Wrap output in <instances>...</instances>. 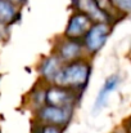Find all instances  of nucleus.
<instances>
[{
	"label": "nucleus",
	"mask_w": 131,
	"mask_h": 133,
	"mask_svg": "<svg viewBox=\"0 0 131 133\" xmlns=\"http://www.w3.org/2000/svg\"><path fill=\"white\" fill-rule=\"evenodd\" d=\"M17 9L13 3L8 0H0V23H8L14 19Z\"/></svg>",
	"instance_id": "10"
},
{
	"label": "nucleus",
	"mask_w": 131,
	"mask_h": 133,
	"mask_svg": "<svg viewBox=\"0 0 131 133\" xmlns=\"http://www.w3.org/2000/svg\"><path fill=\"white\" fill-rule=\"evenodd\" d=\"M40 133H60V128L51 124H45L40 128Z\"/></svg>",
	"instance_id": "13"
},
{
	"label": "nucleus",
	"mask_w": 131,
	"mask_h": 133,
	"mask_svg": "<svg viewBox=\"0 0 131 133\" xmlns=\"http://www.w3.org/2000/svg\"><path fill=\"white\" fill-rule=\"evenodd\" d=\"M118 84H120V76L118 75H111L109 78L105 79L104 84L102 85L100 90L98 92L96 99L94 102V106H93L94 114H98L100 110H103L105 107L109 96L116 90V88L118 87Z\"/></svg>",
	"instance_id": "6"
},
{
	"label": "nucleus",
	"mask_w": 131,
	"mask_h": 133,
	"mask_svg": "<svg viewBox=\"0 0 131 133\" xmlns=\"http://www.w3.org/2000/svg\"><path fill=\"white\" fill-rule=\"evenodd\" d=\"M73 4L81 13L86 14L94 22H108L109 21L108 16L99 9L95 0H73Z\"/></svg>",
	"instance_id": "7"
},
{
	"label": "nucleus",
	"mask_w": 131,
	"mask_h": 133,
	"mask_svg": "<svg viewBox=\"0 0 131 133\" xmlns=\"http://www.w3.org/2000/svg\"><path fill=\"white\" fill-rule=\"evenodd\" d=\"M8 1H10V3H21L23 0H8Z\"/></svg>",
	"instance_id": "15"
},
{
	"label": "nucleus",
	"mask_w": 131,
	"mask_h": 133,
	"mask_svg": "<svg viewBox=\"0 0 131 133\" xmlns=\"http://www.w3.org/2000/svg\"><path fill=\"white\" fill-rule=\"evenodd\" d=\"M114 6L125 13H131V0H112Z\"/></svg>",
	"instance_id": "12"
},
{
	"label": "nucleus",
	"mask_w": 131,
	"mask_h": 133,
	"mask_svg": "<svg viewBox=\"0 0 131 133\" xmlns=\"http://www.w3.org/2000/svg\"><path fill=\"white\" fill-rule=\"evenodd\" d=\"M62 67H63V61L60 59V57L58 54H53L43 61L40 66V72L44 79H46L48 82H54Z\"/></svg>",
	"instance_id": "9"
},
{
	"label": "nucleus",
	"mask_w": 131,
	"mask_h": 133,
	"mask_svg": "<svg viewBox=\"0 0 131 133\" xmlns=\"http://www.w3.org/2000/svg\"><path fill=\"white\" fill-rule=\"evenodd\" d=\"M126 131H127V133H131V122H129V120H127V125H126Z\"/></svg>",
	"instance_id": "14"
},
{
	"label": "nucleus",
	"mask_w": 131,
	"mask_h": 133,
	"mask_svg": "<svg viewBox=\"0 0 131 133\" xmlns=\"http://www.w3.org/2000/svg\"><path fill=\"white\" fill-rule=\"evenodd\" d=\"M37 116L44 124L62 127L70 122L72 116V107H57L46 105L39 110Z\"/></svg>",
	"instance_id": "3"
},
{
	"label": "nucleus",
	"mask_w": 131,
	"mask_h": 133,
	"mask_svg": "<svg viewBox=\"0 0 131 133\" xmlns=\"http://www.w3.org/2000/svg\"><path fill=\"white\" fill-rule=\"evenodd\" d=\"M82 54V45L75 39H67L62 42V44L58 48V56L63 62H72L76 59H80Z\"/></svg>",
	"instance_id": "8"
},
{
	"label": "nucleus",
	"mask_w": 131,
	"mask_h": 133,
	"mask_svg": "<svg viewBox=\"0 0 131 133\" xmlns=\"http://www.w3.org/2000/svg\"><path fill=\"white\" fill-rule=\"evenodd\" d=\"M95 3H96V5L99 6V9L108 16L109 19L112 18V16L116 14L117 8L114 6V4H113L112 0H95Z\"/></svg>",
	"instance_id": "11"
},
{
	"label": "nucleus",
	"mask_w": 131,
	"mask_h": 133,
	"mask_svg": "<svg viewBox=\"0 0 131 133\" xmlns=\"http://www.w3.org/2000/svg\"><path fill=\"white\" fill-rule=\"evenodd\" d=\"M111 29L107 25V22H95L91 25V27L87 30L85 34V48L90 53H96L99 52L103 45L105 44L108 36H109Z\"/></svg>",
	"instance_id": "2"
},
{
	"label": "nucleus",
	"mask_w": 131,
	"mask_h": 133,
	"mask_svg": "<svg viewBox=\"0 0 131 133\" xmlns=\"http://www.w3.org/2000/svg\"><path fill=\"white\" fill-rule=\"evenodd\" d=\"M45 102L46 105L57 107H72L73 92L70 88L60 85L50 87L45 92Z\"/></svg>",
	"instance_id": "4"
},
{
	"label": "nucleus",
	"mask_w": 131,
	"mask_h": 133,
	"mask_svg": "<svg viewBox=\"0 0 131 133\" xmlns=\"http://www.w3.org/2000/svg\"><path fill=\"white\" fill-rule=\"evenodd\" d=\"M91 22L93 21L84 13H77L72 16L66 29V36L68 39H75V40L85 36L87 30L91 27Z\"/></svg>",
	"instance_id": "5"
},
{
	"label": "nucleus",
	"mask_w": 131,
	"mask_h": 133,
	"mask_svg": "<svg viewBox=\"0 0 131 133\" xmlns=\"http://www.w3.org/2000/svg\"><path fill=\"white\" fill-rule=\"evenodd\" d=\"M90 76V65L86 61L76 59L63 65L62 70L57 75L54 83L66 88H81L89 80Z\"/></svg>",
	"instance_id": "1"
}]
</instances>
